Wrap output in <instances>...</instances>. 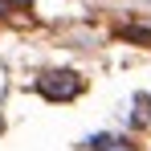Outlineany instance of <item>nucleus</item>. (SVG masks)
I'll return each mask as SVG.
<instances>
[{"label": "nucleus", "mask_w": 151, "mask_h": 151, "mask_svg": "<svg viewBox=\"0 0 151 151\" xmlns=\"http://www.w3.org/2000/svg\"><path fill=\"white\" fill-rule=\"evenodd\" d=\"M82 90H86V78L78 70H45L37 78V94L49 102H74Z\"/></svg>", "instance_id": "nucleus-1"}, {"label": "nucleus", "mask_w": 151, "mask_h": 151, "mask_svg": "<svg viewBox=\"0 0 151 151\" xmlns=\"http://www.w3.org/2000/svg\"><path fill=\"white\" fill-rule=\"evenodd\" d=\"M90 151H139V143L131 135H94Z\"/></svg>", "instance_id": "nucleus-2"}, {"label": "nucleus", "mask_w": 151, "mask_h": 151, "mask_svg": "<svg viewBox=\"0 0 151 151\" xmlns=\"http://www.w3.org/2000/svg\"><path fill=\"white\" fill-rule=\"evenodd\" d=\"M131 127H135L139 135H147V131H151V94H139V98H135V110H131Z\"/></svg>", "instance_id": "nucleus-3"}, {"label": "nucleus", "mask_w": 151, "mask_h": 151, "mask_svg": "<svg viewBox=\"0 0 151 151\" xmlns=\"http://www.w3.org/2000/svg\"><path fill=\"white\" fill-rule=\"evenodd\" d=\"M119 37H123V41H131V45L151 49V25H123V29H119Z\"/></svg>", "instance_id": "nucleus-4"}, {"label": "nucleus", "mask_w": 151, "mask_h": 151, "mask_svg": "<svg viewBox=\"0 0 151 151\" xmlns=\"http://www.w3.org/2000/svg\"><path fill=\"white\" fill-rule=\"evenodd\" d=\"M12 8H17V0H0V17H8Z\"/></svg>", "instance_id": "nucleus-5"}]
</instances>
